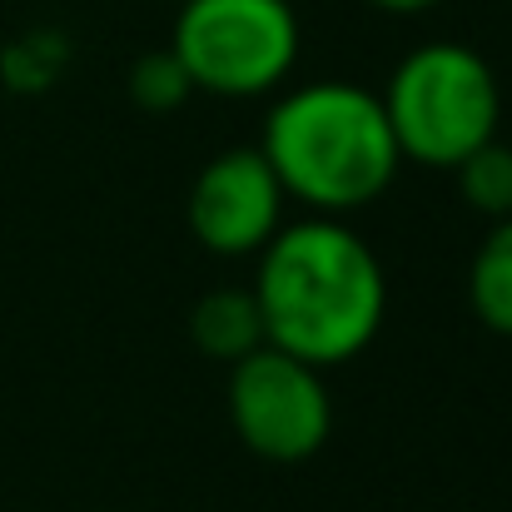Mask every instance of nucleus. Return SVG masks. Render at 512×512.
I'll return each instance as SVG.
<instances>
[{
  "label": "nucleus",
  "instance_id": "obj_7",
  "mask_svg": "<svg viewBox=\"0 0 512 512\" xmlns=\"http://www.w3.org/2000/svg\"><path fill=\"white\" fill-rule=\"evenodd\" d=\"M189 339L204 358H219V363H239L244 353H254L264 343V319H259L254 289L204 294L189 314Z\"/></svg>",
  "mask_w": 512,
  "mask_h": 512
},
{
  "label": "nucleus",
  "instance_id": "obj_10",
  "mask_svg": "<svg viewBox=\"0 0 512 512\" xmlns=\"http://www.w3.org/2000/svg\"><path fill=\"white\" fill-rule=\"evenodd\" d=\"M189 75H184V65L174 60L170 50H155V55H145V60H135L130 65V100L140 105V110H150V115H170L179 110L184 100H189Z\"/></svg>",
  "mask_w": 512,
  "mask_h": 512
},
{
  "label": "nucleus",
  "instance_id": "obj_6",
  "mask_svg": "<svg viewBox=\"0 0 512 512\" xmlns=\"http://www.w3.org/2000/svg\"><path fill=\"white\" fill-rule=\"evenodd\" d=\"M284 184L269 170L259 145H234L214 155L189 184V229L194 239L219 254V259H244L259 254L274 229L284 224Z\"/></svg>",
  "mask_w": 512,
  "mask_h": 512
},
{
  "label": "nucleus",
  "instance_id": "obj_2",
  "mask_svg": "<svg viewBox=\"0 0 512 512\" xmlns=\"http://www.w3.org/2000/svg\"><path fill=\"white\" fill-rule=\"evenodd\" d=\"M284 194L314 214H353L388 194L403 165L383 100L348 80H314L274 100L259 140Z\"/></svg>",
  "mask_w": 512,
  "mask_h": 512
},
{
  "label": "nucleus",
  "instance_id": "obj_8",
  "mask_svg": "<svg viewBox=\"0 0 512 512\" xmlns=\"http://www.w3.org/2000/svg\"><path fill=\"white\" fill-rule=\"evenodd\" d=\"M468 304H473V314H478L493 334H508L512 339V214L508 219H493L488 239H483L478 254H473Z\"/></svg>",
  "mask_w": 512,
  "mask_h": 512
},
{
  "label": "nucleus",
  "instance_id": "obj_4",
  "mask_svg": "<svg viewBox=\"0 0 512 512\" xmlns=\"http://www.w3.org/2000/svg\"><path fill=\"white\" fill-rule=\"evenodd\" d=\"M299 40L289 0H184L170 30V55L194 90L254 100L289 80Z\"/></svg>",
  "mask_w": 512,
  "mask_h": 512
},
{
  "label": "nucleus",
  "instance_id": "obj_1",
  "mask_svg": "<svg viewBox=\"0 0 512 512\" xmlns=\"http://www.w3.org/2000/svg\"><path fill=\"white\" fill-rule=\"evenodd\" d=\"M254 304L264 319V343L314 368H334L378 339L388 284L378 254L339 214H314L279 224L259 249Z\"/></svg>",
  "mask_w": 512,
  "mask_h": 512
},
{
  "label": "nucleus",
  "instance_id": "obj_9",
  "mask_svg": "<svg viewBox=\"0 0 512 512\" xmlns=\"http://www.w3.org/2000/svg\"><path fill=\"white\" fill-rule=\"evenodd\" d=\"M458 174V189H463V199L478 209V214H488V219H508L512 214V145L508 140H488V145H478L463 165H453Z\"/></svg>",
  "mask_w": 512,
  "mask_h": 512
},
{
  "label": "nucleus",
  "instance_id": "obj_3",
  "mask_svg": "<svg viewBox=\"0 0 512 512\" xmlns=\"http://www.w3.org/2000/svg\"><path fill=\"white\" fill-rule=\"evenodd\" d=\"M378 100L398 155L428 170L463 165L503 125V90L493 65L458 40H428L408 50Z\"/></svg>",
  "mask_w": 512,
  "mask_h": 512
},
{
  "label": "nucleus",
  "instance_id": "obj_11",
  "mask_svg": "<svg viewBox=\"0 0 512 512\" xmlns=\"http://www.w3.org/2000/svg\"><path fill=\"white\" fill-rule=\"evenodd\" d=\"M373 10H388V15H423V10H433V5H443V0H368Z\"/></svg>",
  "mask_w": 512,
  "mask_h": 512
},
{
  "label": "nucleus",
  "instance_id": "obj_5",
  "mask_svg": "<svg viewBox=\"0 0 512 512\" xmlns=\"http://www.w3.org/2000/svg\"><path fill=\"white\" fill-rule=\"evenodd\" d=\"M224 408L239 443L264 463H304L329 443V428H334L324 368L274 343H259L254 353L229 363Z\"/></svg>",
  "mask_w": 512,
  "mask_h": 512
}]
</instances>
